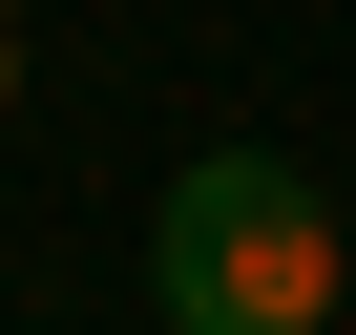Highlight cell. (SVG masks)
<instances>
[{
    "instance_id": "6da1fadb",
    "label": "cell",
    "mask_w": 356,
    "mask_h": 335,
    "mask_svg": "<svg viewBox=\"0 0 356 335\" xmlns=\"http://www.w3.org/2000/svg\"><path fill=\"white\" fill-rule=\"evenodd\" d=\"M335 293H356V231H335L314 168H273V147L168 168V210H147V314L168 335H335Z\"/></svg>"
},
{
    "instance_id": "7a4b0ae2",
    "label": "cell",
    "mask_w": 356,
    "mask_h": 335,
    "mask_svg": "<svg viewBox=\"0 0 356 335\" xmlns=\"http://www.w3.org/2000/svg\"><path fill=\"white\" fill-rule=\"evenodd\" d=\"M0 105H22V0H0Z\"/></svg>"
}]
</instances>
